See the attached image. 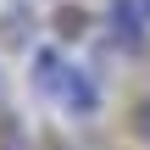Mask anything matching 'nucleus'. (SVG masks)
<instances>
[{"label": "nucleus", "mask_w": 150, "mask_h": 150, "mask_svg": "<svg viewBox=\"0 0 150 150\" xmlns=\"http://www.w3.org/2000/svg\"><path fill=\"white\" fill-rule=\"evenodd\" d=\"M33 78H39V89H50L67 111H78V117L95 111V83H89V72H78V67L61 61L56 50H45V56L33 61Z\"/></svg>", "instance_id": "f257e3e1"}, {"label": "nucleus", "mask_w": 150, "mask_h": 150, "mask_svg": "<svg viewBox=\"0 0 150 150\" xmlns=\"http://www.w3.org/2000/svg\"><path fill=\"white\" fill-rule=\"evenodd\" d=\"M145 17H134V0H111V33H117V45L122 50H139L145 45Z\"/></svg>", "instance_id": "f03ea898"}, {"label": "nucleus", "mask_w": 150, "mask_h": 150, "mask_svg": "<svg viewBox=\"0 0 150 150\" xmlns=\"http://www.w3.org/2000/svg\"><path fill=\"white\" fill-rule=\"evenodd\" d=\"M139 134H150V100L139 106Z\"/></svg>", "instance_id": "7ed1b4c3"}, {"label": "nucleus", "mask_w": 150, "mask_h": 150, "mask_svg": "<svg viewBox=\"0 0 150 150\" xmlns=\"http://www.w3.org/2000/svg\"><path fill=\"white\" fill-rule=\"evenodd\" d=\"M145 22H150V0H145Z\"/></svg>", "instance_id": "20e7f679"}]
</instances>
